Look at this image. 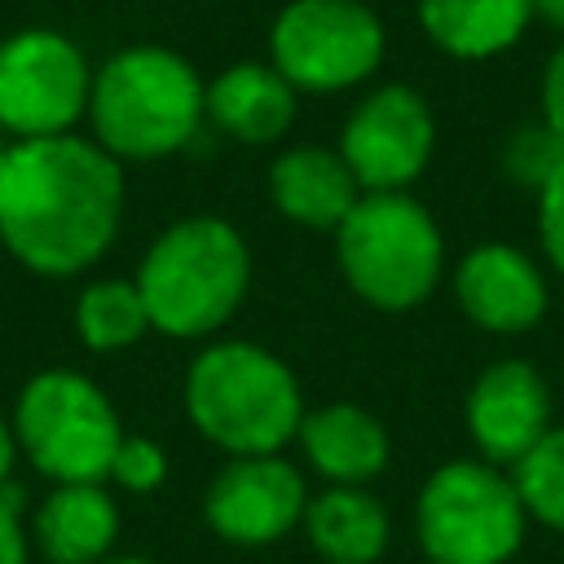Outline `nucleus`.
Returning a JSON list of instances; mask_svg holds the SVG:
<instances>
[{"label": "nucleus", "instance_id": "f257e3e1", "mask_svg": "<svg viewBox=\"0 0 564 564\" xmlns=\"http://www.w3.org/2000/svg\"><path fill=\"white\" fill-rule=\"evenodd\" d=\"M123 220V167L88 137H35L0 150V242L40 278L97 264Z\"/></svg>", "mask_w": 564, "mask_h": 564}, {"label": "nucleus", "instance_id": "f03ea898", "mask_svg": "<svg viewBox=\"0 0 564 564\" xmlns=\"http://www.w3.org/2000/svg\"><path fill=\"white\" fill-rule=\"evenodd\" d=\"M88 119L110 159L154 163L189 145L207 119V84L176 48L132 44L93 75Z\"/></svg>", "mask_w": 564, "mask_h": 564}, {"label": "nucleus", "instance_id": "7ed1b4c3", "mask_svg": "<svg viewBox=\"0 0 564 564\" xmlns=\"http://www.w3.org/2000/svg\"><path fill=\"white\" fill-rule=\"evenodd\" d=\"M132 282L154 330L203 339L238 313L251 286V251L229 220L185 216L150 242Z\"/></svg>", "mask_w": 564, "mask_h": 564}, {"label": "nucleus", "instance_id": "20e7f679", "mask_svg": "<svg viewBox=\"0 0 564 564\" xmlns=\"http://www.w3.org/2000/svg\"><path fill=\"white\" fill-rule=\"evenodd\" d=\"M185 414L225 454L256 458L295 441L304 397L282 357L247 339H220L189 361Z\"/></svg>", "mask_w": 564, "mask_h": 564}, {"label": "nucleus", "instance_id": "39448f33", "mask_svg": "<svg viewBox=\"0 0 564 564\" xmlns=\"http://www.w3.org/2000/svg\"><path fill=\"white\" fill-rule=\"evenodd\" d=\"M335 260L344 282L379 313L419 308L445 269V238L432 212L397 194H361L335 229Z\"/></svg>", "mask_w": 564, "mask_h": 564}, {"label": "nucleus", "instance_id": "423d86ee", "mask_svg": "<svg viewBox=\"0 0 564 564\" xmlns=\"http://www.w3.org/2000/svg\"><path fill=\"white\" fill-rule=\"evenodd\" d=\"M18 449L53 485H106L123 441L110 397L79 370H40L13 405Z\"/></svg>", "mask_w": 564, "mask_h": 564}, {"label": "nucleus", "instance_id": "0eeeda50", "mask_svg": "<svg viewBox=\"0 0 564 564\" xmlns=\"http://www.w3.org/2000/svg\"><path fill=\"white\" fill-rule=\"evenodd\" d=\"M524 524L516 480L485 458L436 467L414 502L419 546L436 564H507L524 542Z\"/></svg>", "mask_w": 564, "mask_h": 564}, {"label": "nucleus", "instance_id": "6e6552de", "mask_svg": "<svg viewBox=\"0 0 564 564\" xmlns=\"http://www.w3.org/2000/svg\"><path fill=\"white\" fill-rule=\"evenodd\" d=\"M388 35L366 0H291L269 26V66L295 93H344L383 62Z\"/></svg>", "mask_w": 564, "mask_h": 564}, {"label": "nucleus", "instance_id": "1a4fd4ad", "mask_svg": "<svg viewBox=\"0 0 564 564\" xmlns=\"http://www.w3.org/2000/svg\"><path fill=\"white\" fill-rule=\"evenodd\" d=\"M93 70L79 44L53 26L0 40V128L13 141L66 137L88 115Z\"/></svg>", "mask_w": 564, "mask_h": 564}, {"label": "nucleus", "instance_id": "9d476101", "mask_svg": "<svg viewBox=\"0 0 564 564\" xmlns=\"http://www.w3.org/2000/svg\"><path fill=\"white\" fill-rule=\"evenodd\" d=\"M432 106L410 84L370 88L339 132V159L348 163L361 194H397L419 181L432 159Z\"/></svg>", "mask_w": 564, "mask_h": 564}, {"label": "nucleus", "instance_id": "9b49d317", "mask_svg": "<svg viewBox=\"0 0 564 564\" xmlns=\"http://www.w3.org/2000/svg\"><path fill=\"white\" fill-rule=\"evenodd\" d=\"M304 507H308L304 476L278 454H256V458H229L216 471L203 498V520L212 524L216 538L234 546H269L304 520Z\"/></svg>", "mask_w": 564, "mask_h": 564}, {"label": "nucleus", "instance_id": "f8f14e48", "mask_svg": "<svg viewBox=\"0 0 564 564\" xmlns=\"http://www.w3.org/2000/svg\"><path fill=\"white\" fill-rule=\"evenodd\" d=\"M467 432L485 463L516 467L551 432V388L533 361H489L467 392Z\"/></svg>", "mask_w": 564, "mask_h": 564}, {"label": "nucleus", "instance_id": "ddd939ff", "mask_svg": "<svg viewBox=\"0 0 564 564\" xmlns=\"http://www.w3.org/2000/svg\"><path fill=\"white\" fill-rule=\"evenodd\" d=\"M454 295L467 322L489 335L533 330L546 313V278L542 269L511 242H480L458 260Z\"/></svg>", "mask_w": 564, "mask_h": 564}, {"label": "nucleus", "instance_id": "4468645a", "mask_svg": "<svg viewBox=\"0 0 564 564\" xmlns=\"http://www.w3.org/2000/svg\"><path fill=\"white\" fill-rule=\"evenodd\" d=\"M295 441L313 463V471L326 476V485H370L392 454L388 427L352 401L304 410Z\"/></svg>", "mask_w": 564, "mask_h": 564}, {"label": "nucleus", "instance_id": "2eb2a0df", "mask_svg": "<svg viewBox=\"0 0 564 564\" xmlns=\"http://www.w3.org/2000/svg\"><path fill=\"white\" fill-rule=\"evenodd\" d=\"M269 198L286 220H295L304 229L335 234L344 225V216L357 207L361 185L352 181L339 150L295 145L269 163Z\"/></svg>", "mask_w": 564, "mask_h": 564}, {"label": "nucleus", "instance_id": "dca6fc26", "mask_svg": "<svg viewBox=\"0 0 564 564\" xmlns=\"http://www.w3.org/2000/svg\"><path fill=\"white\" fill-rule=\"evenodd\" d=\"M207 119L234 141L269 145L295 119V88L269 62L225 66L207 84Z\"/></svg>", "mask_w": 564, "mask_h": 564}, {"label": "nucleus", "instance_id": "f3484780", "mask_svg": "<svg viewBox=\"0 0 564 564\" xmlns=\"http://www.w3.org/2000/svg\"><path fill=\"white\" fill-rule=\"evenodd\" d=\"M119 538V507L106 485H53L35 511V546L48 564H101Z\"/></svg>", "mask_w": 564, "mask_h": 564}, {"label": "nucleus", "instance_id": "a211bd4d", "mask_svg": "<svg viewBox=\"0 0 564 564\" xmlns=\"http://www.w3.org/2000/svg\"><path fill=\"white\" fill-rule=\"evenodd\" d=\"M304 533L322 564H375L388 551V511L366 485H326L304 507Z\"/></svg>", "mask_w": 564, "mask_h": 564}, {"label": "nucleus", "instance_id": "6ab92c4d", "mask_svg": "<svg viewBox=\"0 0 564 564\" xmlns=\"http://www.w3.org/2000/svg\"><path fill=\"white\" fill-rule=\"evenodd\" d=\"M529 22L533 0H419L423 35L458 62L498 57L524 35Z\"/></svg>", "mask_w": 564, "mask_h": 564}, {"label": "nucleus", "instance_id": "aec40b11", "mask_svg": "<svg viewBox=\"0 0 564 564\" xmlns=\"http://www.w3.org/2000/svg\"><path fill=\"white\" fill-rule=\"evenodd\" d=\"M150 326L145 300L137 291V282L123 278H101L88 282L75 300V335L88 352H119L132 348Z\"/></svg>", "mask_w": 564, "mask_h": 564}, {"label": "nucleus", "instance_id": "412c9836", "mask_svg": "<svg viewBox=\"0 0 564 564\" xmlns=\"http://www.w3.org/2000/svg\"><path fill=\"white\" fill-rule=\"evenodd\" d=\"M511 480L529 520L564 533V427H551L516 467Z\"/></svg>", "mask_w": 564, "mask_h": 564}, {"label": "nucleus", "instance_id": "4be33fe9", "mask_svg": "<svg viewBox=\"0 0 564 564\" xmlns=\"http://www.w3.org/2000/svg\"><path fill=\"white\" fill-rule=\"evenodd\" d=\"M560 167H564V141H560L542 119L520 123V128L507 137V145H502V172H507L520 189L542 194L546 181H551Z\"/></svg>", "mask_w": 564, "mask_h": 564}, {"label": "nucleus", "instance_id": "5701e85b", "mask_svg": "<svg viewBox=\"0 0 564 564\" xmlns=\"http://www.w3.org/2000/svg\"><path fill=\"white\" fill-rule=\"evenodd\" d=\"M110 480L128 494H150L167 480V454L150 436H123L110 463Z\"/></svg>", "mask_w": 564, "mask_h": 564}, {"label": "nucleus", "instance_id": "b1692460", "mask_svg": "<svg viewBox=\"0 0 564 564\" xmlns=\"http://www.w3.org/2000/svg\"><path fill=\"white\" fill-rule=\"evenodd\" d=\"M538 238H542L546 260L564 273V167L538 194Z\"/></svg>", "mask_w": 564, "mask_h": 564}, {"label": "nucleus", "instance_id": "393cba45", "mask_svg": "<svg viewBox=\"0 0 564 564\" xmlns=\"http://www.w3.org/2000/svg\"><path fill=\"white\" fill-rule=\"evenodd\" d=\"M22 489L13 480L0 485V564H26V533H22Z\"/></svg>", "mask_w": 564, "mask_h": 564}, {"label": "nucleus", "instance_id": "a878e982", "mask_svg": "<svg viewBox=\"0 0 564 564\" xmlns=\"http://www.w3.org/2000/svg\"><path fill=\"white\" fill-rule=\"evenodd\" d=\"M542 123L564 141V44L551 53L542 70Z\"/></svg>", "mask_w": 564, "mask_h": 564}, {"label": "nucleus", "instance_id": "bb28decb", "mask_svg": "<svg viewBox=\"0 0 564 564\" xmlns=\"http://www.w3.org/2000/svg\"><path fill=\"white\" fill-rule=\"evenodd\" d=\"M13 458H18V436H13V423L0 414V485L13 480Z\"/></svg>", "mask_w": 564, "mask_h": 564}, {"label": "nucleus", "instance_id": "cd10ccee", "mask_svg": "<svg viewBox=\"0 0 564 564\" xmlns=\"http://www.w3.org/2000/svg\"><path fill=\"white\" fill-rule=\"evenodd\" d=\"M533 18H542L546 26L564 31V0H533Z\"/></svg>", "mask_w": 564, "mask_h": 564}, {"label": "nucleus", "instance_id": "c85d7f7f", "mask_svg": "<svg viewBox=\"0 0 564 564\" xmlns=\"http://www.w3.org/2000/svg\"><path fill=\"white\" fill-rule=\"evenodd\" d=\"M101 564H150V560H137V555H110V560H101Z\"/></svg>", "mask_w": 564, "mask_h": 564}, {"label": "nucleus", "instance_id": "c756f323", "mask_svg": "<svg viewBox=\"0 0 564 564\" xmlns=\"http://www.w3.org/2000/svg\"><path fill=\"white\" fill-rule=\"evenodd\" d=\"M0 150H4V128H0Z\"/></svg>", "mask_w": 564, "mask_h": 564}, {"label": "nucleus", "instance_id": "7c9ffc66", "mask_svg": "<svg viewBox=\"0 0 564 564\" xmlns=\"http://www.w3.org/2000/svg\"><path fill=\"white\" fill-rule=\"evenodd\" d=\"M427 564H436V560H427Z\"/></svg>", "mask_w": 564, "mask_h": 564}]
</instances>
